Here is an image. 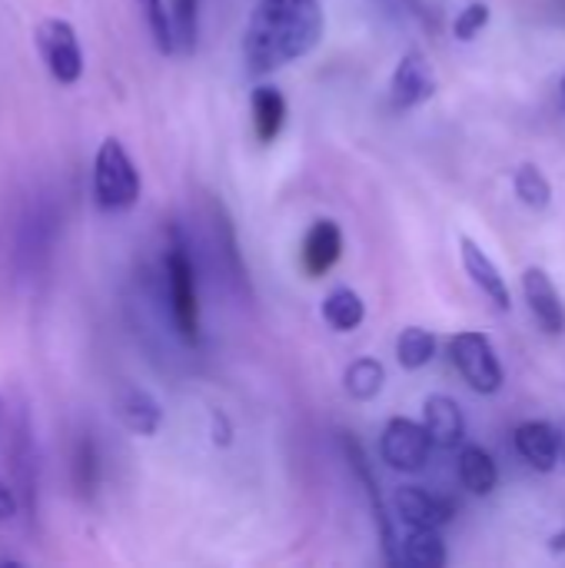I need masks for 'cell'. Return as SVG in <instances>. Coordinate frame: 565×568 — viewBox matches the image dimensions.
<instances>
[{"label": "cell", "mask_w": 565, "mask_h": 568, "mask_svg": "<svg viewBox=\"0 0 565 568\" xmlns=\"http://www.w3.org/2000/svg\"><path fill=\"white\" fill-rule=\"evenodd\" d=\"M100 446L90 433H80L73 449H70V483H73V493L77 499L90 503L100 489Z\"/></svg>", "instance_id": "cell-18"}, {"label": "cell", "mask_w": 565, "mask_h": 568, "mask_svg": "<svg viewBox=\"0 0 565 568\" xmlns=\"http://www.w3.org/2000/svg\"><path fill=\"white\" fill-rule=\"evenodd\" d=\"M549 549H553V552H565V532H559V536H553Z\"/></svg>", "instance_id": "cell-29"}, {"label": "cell", "mask_w": 565, "mask_h": 568, "mask_svg": "<svg viewBox=\"0 0 565 568\" xmlns=\"http://www.w3.org/2000/svg\"><path fill=\"white\" fill-rule=\"evenodd\" d=\"M423 423L433 436V446L440 449H456L466 439V419L456 399L450 396H430L423 403Z\"/></svg>", "instance_id": "cell-17"}, {"label": "cell", "mask_w": 565, "mask_h": 568, "mask_svg": "<svg viewBox=\"0 0 565 568\" xmlns=\"http://www.w3.org/2000/svg\"><path fill=\"white\" fill-rule=\"evenodd\" d=\"M436 73L430 67V60L420 53V50H410L400 57L396 70H393V80H390V97L400 110H410V106H420L426 100H433L436 93Z\"/></svg>", "instance_id": "cell-9"}, {"label": "cell", "mask_w": 565, "mask_h": 568, "mask_svg": "<svg viewBox=\"0 0 565 568\" xmlns=\"http://www.w3.org/2000/svg\"><path fill=\"white\" fill-rule=\"evenodd\" d=\"M559 103H563V110H565V77L559 80Z\"/></svg>", "instance_id": "cell-31"}, {"label": "cell", "mask_w": 565, "mask_h": 568, "mask_svg": "<svg viewBox=\"0 0 565 568\" xmlns=\"http://www.w3.org/2000/svg\"><path fill=\"white\" fill-rule=\"evenodd\" d=\"M436 356V336L423 326H406L396 339V359L403 369L416 373L423 366H430Z\"/></svg>", "instance_id": "cell-24"}, {"label": "cell", "mask_w": 565, "mask_h": 568, "mask_svg": "<svg viewBox=\"0 0 565 568\" xmlns=\"http://www.w3.org/2000/svg\"><path fill=\"white\" fill-rule=\"evenodd\" d=\"M340 256H343V230L333 220H316L303 236V250H300L306 276L330 273L340 263Z\"/></svg>", "instance_id": "cell-14"}, {"label": "cell", "mask_w": 565, "mask_h": 568, "mask_svg": "<svg viewBox=\"0 0 565 568\" xmlns=\"http://www.w3.org/2000/svg\"><path fill=\"white\" fill-rule=\"evenodd\" d=\"M460 253H463V266L470 273V280L476 283V290H483V296L500 310V313H509L513 310V293H509V283L506 276L500 273V266L493 263V256L470 236H460Z\"/></svg>", "instance_id": "cell-11"}, {"label": "cell", "mask_w": 565, "mask_h": 568, "mask_svg": "<svg viewBox=\"0 0 565 568\" xmlns=\"http://www.w3.org/2000/svg\"><path fill=\"white\" fill-rule=\"evenodd\" d=\"M57 233H60V210L47 193H37L33 200H27L17 213V220L10 223V263L17 273H40L57 246Z\"/></svg>", "instance_id": "cell-2"}, {"label": "cell", "mask_w": 565, "mask_h": 568, "mask_svg": "<svg viewBox=\"0 0 565 568\" xmlns=\"http://www.w3.org/2000/svg\"><path fill=\"white\" fill-rule=\"evenodd\" d=\"M559 429V453H563V463H565V419L556 426Z\"/></svg>", "instance_id": "cell-30"}, {"label": "cell", "mask_w": 565, "mask_h": 568, "mask_svg": "<svg viewBox=\"0 0 565 568\" xmlns=\"http://www.w3.org/2000/svg\"><path fill=\"white\" fill-rule=\"evenodd\" d=\"M516 196L523 200V206L529 210H546L553 203V183L546 180V173L533 163H523L513 176Z\"/></svg>", "instance_id": "cell-25"}, {"label": "cell", "mask_w": 565, "mask_h": 568, "mask_svg": "<svg viewBox=\"0 0 565 568\" xmlns=\"http://www.w3.org/2000/svg\"><path fill=\"white\" fill-rule=\"evenodd\" d=\"M163 283H167V306L173 329L183 343H200V293H196V270L190 246L176 226H170L167 250H163Z\"/></svg>", "instance_id": "cell-3"}, {"label": "cell", "mask_w": 565, "mask_h": 568, "mask_svg": "<svg viewBox=\"0 0 565 568\" xmlns=\"http://www.w3.org/2000/svg\"><path fill=\"white\" fill-rule=\"evenodd\" d=\"M393 509L406 526H430V529H443L453 523L456 516V503L446 496H433L423 486H403L393 496Z\"/></svg>", "instance_id": "cell-12"}, {"label": "cell", "mask_w": 565, "mask_h": 568, "mask_svg": "<svg viewBox=\"0 0 565 568\" xmlns=\"http://www.w3.org/2000/svg\"><path fill=\"white\" fill-rule=\"evenodd\" d=\"M0 416H3V403H0Z\"/></svg>", "instance_id": "cell-32"}, {"label": "cell", "mask_w": 565, "mask_h": 568, "mask_svg": "<svg viewBox=\"0 0 565 568\" xmlns=\"http://www.w3.org/2000/svg\"><path fill=\"white\" fill-rule=\"evenodd\" d=\"M450 359L453 366L460 369V376L483 396H493L503 389V363L496 356V346L486 333H476V329H466V333H456L450 339Z\"/></svg>", "instance_id": "cell-6"}, {"label": "cell", "mask_w": 565, "mask_h": 568, "mask_svg": "<svg viewBox=\"0 0 565 568\" xmlns=\"http://www.w3.org/2000/svg\"><path fill=\"white\" fill-rule=\"evenodd\" d=\"M403 559L413 568H443L446 566V542L440 529L430 526H410V536L403 542Z\"/></svg>", "instance_id": "cell-22"}, {"label": "cell", "mask_w": 565, "mask_h": 568, "mask_svg": "<svg viewBox=\"0 0 565 568\" xmlns=\"http://www.w3.org/2000/svg\"><path fill=\"white\" fill-rule=\"evenodd\" d=\"M523 293H526V303H529V313L536 316V323L549 333V336H559L565 333V306L556 283L549 280L546 270L539 266H529L523 273Z\"/></svg>", "instance_id": "cell-13"}, {"label": "cell", "mask_w": 565, "mask_h": 568, "mask_svg": "<svg viewBox=\"0 0 565 568\" xmlns=\"http://www.w3.org/2000/svg\"><path fill=\"white\" fill-rule=\"evenodd\" d=\"M250 113H253V130L260 143H273L286 123V100L276 87H256L250 97Z\"/></svg>", "instance_id": "cell-19"}, {"label": "cell", "mask_w": 565, "mask_h": 568, "mask_svg": "<svg viewBox=\"0 0 565 568\" xmlns=\"http://www.w3.org/2000/svg\"><path fill=\"white\" fill-rule=\"evenodd\" d=\"M343 386H346V393H350L353 399L370 403V399H376V396L383 393V386H386V366H383L380 359H373V356H363V359H356V363L346 366Z\"/></svg>", "instance_id": "cell-23"}, {"label": "cell", "mask_w": 565, "mask_h": 568, "mask_svg": "<svg viewBox=\"0 0 565 568\" xmlns=\"http://www.w3.org/2000/svg\"><path fill=\"white\" fill-rule=\"evenodd\" d=\"M460 483L473 496H493L500 486V466L483 446H463L460 453Z\"/></svg>", "instance_id": "cell-20"}, {"label": "cell", "mask_w": 565, "mask_h": 568, "mask_svg": "<svg viewBox=\"0 0 565 568\" xmlns=\"http://www.w3.org/2000/svg\"><path fill=\"white\" fill-rule=\"evenodd\" d=\"M490 17H493V10H490L486 0H470V3L456 13V20H453V37L463 40V43L476 40V37L486 30Z\"/></svg>", "instance_id": "cell-27"}, {"label": "cell", "mask_w": 565, "mask_h": 568, "mask_svg": "<svg viewBox=\"0 0 565 568\" xmlns=\"http://www.w3.org/2000/svg\"><path fill=\"white\" fill-rule=\"evenodd\" d=\"M7 463H10V483L17 489L20 499V513L23 519H37V476H40V463H37V443H33V426L30 416L20 409L10 429V446H7Z\"/></svg>", "instance_id": "cell-7"}, {"label": "cell", "mask_w": 565, "mask_h": 568, "mask_svg": "<svg viewBox=\"0 0 565 568\" xmlns=\"http://www.w3.org/2000/svg\"><path fill=\"white\" fill-rule=\"evenodd\" d=\"M117 419L133 433V436H157L160 426H163V409L160 403L147 393V389H137V386H123L117 393Z\"/></svg>", "instance_id": "cell-15"}, {"label": "cell", "mask_w": 565, "mask_h": 568, "mask_svg": "<svg viewBox=\"0 0 565 568\" xmlns=\"http://www.w3.org/2000/svg\"><path fill=\"white\" fill-rule=\"evenodd\" d=\"M323 320L336 329V333H353L363 326L366 320V303L356 290L350 286H336L326 300H323Z\"/></svg>", "instance_id": "cell-21"}, {"label": "cell", "mask_w": 565, "mask_h": 568, "mask_svg": "<svg viewBox=\"0 0 565 568\" xmlns=\"http://www.w3.org/2000/svg\"><path fill=\"white\" fill-rule=\"evenodd\" d=\"M17 516H20V499H17V489H13V483H7V479L0 476V526L13 523Z\"/></svg>", "instance_id": "cell-28"}, {"label": "cell", "mask_w": 565, "mask_h": 568, "mask_svg": "<svg viewBox=\"0 0 565 568\" xmlns=\"http://www.w3.org/2000/svg\"><path fill=\"white\" fill-rule=\"evenodd\" d=\"M33 43H37V53H40L47 73L53 77V83L73 87L83 77V47H80L77 27L70 20H60V17L40 20L33 30Z\"/></svg>", "instance_id": "cell-5"}, {"label": "cell", "mask_w": 565, "mask_h": 568, "mask_svg": "<svg viewBox=\"0 0 565 568\" xmlns=\"http://www.w3.org/2000/svg\"><path fill=\"white\" fill-rule=\"evenodd\" d=\"M140 170L117 136H107L93 156V200L103 213H123L140 200Z\"/></svg>", "instance_id": "cell-4"}, {"label": "cell", "mask_w": 565, "mask_h": 568, "mask_svg": "<svg viewBox=\"0 0 565 568\" xmlns=\"http://www.w3.org/2000/svg\"><path fill=\"white\" fill-rule=\"evenodd\" d=\"M433 453V436L426 429V423H413V419H390L383 436H380V456L390 469L396 473H423Z\"/></svg>", "instance_id": "cell-8"}, {"label": "cell", "mask_w": 565, "mask_h": 568, "mask_svg": "<svg viewBox=\"0 0 565 568\" xmlns=\"http://www.w3.org/2000/svg\"><path fill=\"white\" fill-rule=\"evenodd\" d=\"M323 40L320 0H260L243 33V63L250 77L303 60Z\"/></svg>", "instance_id": "cell-1"}, {"label": "cell", "mask_w": 565, "mask_h": 568, "mask_svg": "<svg viewBox=\"0 0 565 568\" xmlns=\"http://www.w3.org/2000/svg\"><path fill=\"white\" fill-rule=\"evenodd\" d=\"M140 10H143V20L150 27V37L157 43L160 53H173L176 50V37H173V20H170V10L163 7V0H137Z\"/></svg>", "instance_id": "cell-26"}, {"label": "cell", "mask_w": 565, "mask_h": 568, "mask_svg": "<svg viewBox=\"0 0 565 568\" xmlns=\"http://www.w3.org/2000/svg\"><path fill=\"white\" fill-rule=\"evenodd\" d=\"M343 449H346V459H350L353 473L360 476V483H363V489H366V496H370V509H373V523H376V532H380L386 562H390V566H403L406 559H403L400 539H396V532H393V523H390L386 506H383V499H380V486H376V479H373V469H370V463H366L360 443H356V439H343Z\"/></svg>", "instance_id": "cell-10"}, {"label": "cell", "mask_w": 565, "mask_h": 568, "mask_svg": "<svg viewBox=\"0 0 565 568\" xmlns=\"http://www.w3.org/2000/svg\"><path fill=\"white\" fill-rule=\"evenodd\" d=\"M516 449L536 473H553L563 459L559 429L549 423H536V419H529L516 429Z\"/></svg>", "instance_id": "cell-16"}]
</instances>
